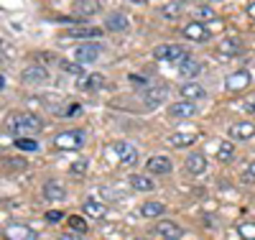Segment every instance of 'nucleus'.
I'll list each match as a JSON object with an SVG mask.
<instances>
[{
  "mask_svg": "<svg viewBox=\"0 0 255 240\" xmlns=\"http://www.w3.org/2000/svg\"><path fill=\"white\" fill-rule=\"evenodd\" d=\"M84 141H87V133H84V130H77V128H74V130H67V133H59V136L54 138L56 148H67V151L82 148Z\"/></svg>",
  "mask_w": 255,
  "mask_h": 240,
  "instance_id": "4",
  "label": "nucleus"
},
{
  "mask_svg": "<svg viewBox=\"0 0 255 240\" xmlns=\"http://www.w3.org/2000/svg\"><path fill=\"white\" fill-rule=\"evenodd\" d=\"M87 169H90V161H87V159H77V161H72V166H69V171L74 174V177L87 174Z\"/></svg>",
  "mask_w": 255,
  "mask_h": 240,
  "instance_id": "31",
  "label": "nucleus"
},
{
  "mask_svg": "<svg viewBox=\"0 0 255 240\" xmlns=\"http://www.w3.org/2000/svg\"><path fill=\"white\" fill-rule=\"evenodd\" d=\"M59 240H79V238H77V235H72V233H64Z\"/></svg>",
  "mask_w": 255,
  "mask_h": 240,
  "instance_id": "40",
  "label": "nucleus"
},
{
  "mask_svg": "<svg viewBox=\"0 0 255 240\" xmlns=\"http://www.w3.org/2000/svg\"><path fill=\"white\" fill-rule=\"evenodd\" d=\"M38 61H41V64H44V61L49 64V61H51V54H38Z\"/></svg>",
  "mask_w": 255,
  "mask_h": 240,
  "instance_id": "39",
  "label": "nucleus"
},
{
  "mask_svg": "<svg viewBox=\"0 0 255 240\" xmlns=\"http://www.w3.org/2000/svg\"><path fill=\"white\" fill-rule=\"evenodd\" d=\"M184 169H186L189 174H202V171L207 169V159H204V154H189L186 161H184Z\"/></svg>",
  "mask_w": 255,
  "mask_h": 240,
  "instance_id": "20",
  "label": "nucleus"
},
{
  "mask_svg": "<svg viewBox=\"0 0 255 240\" xmlns=\"http://www.w3.org/2000/svg\"><path fill=\"white\" fill-rule=\"evenodd\" d=\"M171 169H174V164H171L168 156H153V159H148V164H145L148 174H168Z\"/></svg>",
  "mask_w": 255,
  "mask_h": 240,
  "instance_id": "13",
  "label": "nucleus"
},
{
  "mask_svg": "<svg viewBox=\"0 0 255 240\" xmlns=\"http://www.w3.org/2000/svg\"><path fill=\"white\" fill-rule=\"evenodd\" d=\"M207 3H217V0H207Z\"/></svg>",
  "mask_w": 255,
  "mask_h": 240,
  "instance_id": "44",
  "label": "nucleus"
},
{
  "mask_svg": "<svg viewBox=\"0 0 255 240\" xmlns=\"http://www.w3.org/2000/svg\"><path fill=\"white\" fill-rule=\"evenodd\" d=\"M253 136H255V125L250 120L230 125V138H235V141H250Z\"/></svg>",
  "mask_w": 255,
  "mask_h": 240,
  "instance_id": "12",
  "label": "nucleus"
},
{
  "mask_svg": "<svg viewBox=\"0 0 255 240\" xmlns=\"http://www.w3.org/2000/svg\"><path fill=\"white\" fill-rule=\"evenodd\" d=\"M194 13H197V18H199V20H212V18H215V10H212L209 5H199Z\"/></svg>",
  "mask_w": 255,
  "mask_h": 240,
  "instance_id": "33",
  "label": "nucleus"
},
{
  "mask_svg": "<svg viewBox=\"0 0 255 240\" xmlns=\"http://www.w3.org/2000/svg\"><path fill=\"white\" fill-rule=\"evenodd\" d=\"M245 84H250V72H245V69H240L232 77H227V90H243Z\"/></svg>",
  "mask_w": 255,
  "mask_h": 240,
  "instance_id": "22",
  "label": "nucleus"
},
{
  "mask_svg": "<svg viewBox=\"0 0 255 240\" xmlns=\"http://www.w3.org/2000/svg\"><path fill=\"white\" fill-rule=\"evenodd\" d=\"M138 240H143V238H138Z\"/></svg>",
  "mask_w": 255,
  "mask_h": 240,
  "instance_id": "46",
  "label": "nucleus"
},
{
  "mask_svg": "<svg viewBox=\"0 0 255 240\" xmlns=\"http://www.w3.org/2000/svg\"><path fill=\"white\" fill-rule=\"evenodd\" d=\"M59 67H61V72H67V74L84 77V64H79V61H67V59H61Z\"/></svg>",
  "mask_w": 255,
  "mask_h": 240,
  "instance_id": "26",
  "label": "nucleus"
},
{
  "mask_svg": "<svg viewBox=\"0 0 255 240\" xmlns=\"http://www.w3.org/2000/svg\"><path fill=\"white\" fill-rule=\"evenodd\" d=\"M166 97H168L166 84H148L145 92H143V105L148 107V110H153V107H158L161 102H166Z\"/></svg>",
  "mask_w": 255,
  "mask_h": 240,
  "instance_id": "5",
  "label": "nucleus"
},
{
  "mask_svg": "<svg viewBox=\"0 0 255 240\" xmlns=\"http://www.w3.org/2000/svg\"><path fill=\"white\" fill-rule=\"evenodd\" d=\"M156 233L163 238V240H179L181 238V228L174 223V220H161L156 225Z\"/></svg>",
  "mask_w": 255,
  "mask_h": 240,
  "instance_id": "14",
  "label": "nucleus"
},
{
  "mask_svg": "<svg viewBox=\"0 0 255 240\" xmlns=\"http://www.w3.org/2000/svg\"><path fill=\"white\" fill-rule=\"evenodd\" d=\"M248 15H253V18H255V3H250V8H248Z\"/></svg>",
  "mask_w": 255,
  "mask_h": 240,
  "instance_id": "43",
  "label": "nucleus"
},
{
  "mask_svg": "<svg viewBox=\"0 0 255 240\" xmlns=\"http://www.w3.org/2000/svg\"><path fill=\"white\" fill-rule=\"evenodd\" d=\"M166 141H168V146H174V148H186V146L194 143L197 138L191 136V133H171Z\"/></svg>",
  "mask_w": 255,
  "mask_h": 240,
  "instance_id": "23",
  "label": "nucleus"
},
{
  "mask_svg": "<svg viewBox=\"0 0 255 240\" xmlns=\"http://www.w3.org/2000/svg\"><path fill=\"white\" fill-rule=\"evenodd\" d=\"M61 220H64V212H59V210H49V212H46V223L56 225V223H61Z\"/></svg>",
  "mask_w": 255,
  "mask_h": 240,
  "instance_id": "36",
  "label": "nucleus"
},
{
  "mask_svg": "<svg viewBox=\"0 0 255 240\" xmlns=\"http://www.w3.org/2000/svg\"><path fill=\"white\" fill-rule=\"evenodd\" d=\"M191 54L181 46V43H161V46H156L153 49V59H158V61H184V59H189Z\"/></svg>",
  "mask_w": 255,
  "mask_h": 240,
  "instance_id": "2",
  "label": "nucleus"
},
{
  "mask_svg": "<svg viewBox=\"0 0 255 240\" xmlns=\"http://www.w3.org/2000/svg\"><path fill=\"white\" fill-rule=\"evenodd\" d=\"M49 79V69L41 67V64H31V67L23 69V82L26 84H41Z\"/></svg>",
  "mask_w": 255,
  "mask_h": 240,
  "instance_id": "8",
  "label": "nucleus"
},
{
  "mask_svg": "<svg viewBox=\"0 0 255 240\" xmlns=\"http://www.w3.org/2000/svg\"><path fill=\"white\" fill-rule=\"evenodd\" d=\"M105 240H113V238H105Z\"/></svg>",
  "mask_w": 255,
  "mask_h": 240,
  "instance_id": "45",
  "label": "nucleus"
},
{
  "mask_svg": "<svg viewBox=\"0 0 255 240\" xmlns=\"http://www.w3.org/2000/svg\"><path fill=\"white\" fill-rule=\"evenodd\" d=\"M56 113H59V115H74V113H79V105H67V107H59Z\"/></svg>",
  "mask_w": 255,
  "mask_h": 240,
  "instance_id": "38",
  "label": "nucleus"
},
{
  "mask_svg": "<svg viewBox=\"0 0 255 240\" xmlns=\"http://www.w3.org/2000/svg\"><path fill=\"white\" fill-rule=\"evenodd\" d=\"M199 72H202L199 61H194L191 56H189V59H184V61L179 64V74H181V77H197Z\"/></svg>",
  "mask_w": 255,
  "mask_h": 240,
  "instance_id": "24",
  "label": "nucleus"
},
{
  "mask_svg": "<svg viewBox=\"0 0 255 240\" xmlns=\"http://www.w3.org/2000/svg\"><path fill=\"white\" fill-rule=\"evenodd\" d=\"M105 87V77L102 74H84V77H77V90L79 92H95Z\"/></svg>",
  "mask_w": 255,
  "mask_h": 240,
  "instance_id": "7",
  "label": "nucleus"
},
{
  "mask_svg": "<svg viewBox=\"0 0 255 240\" xmlns=\"http://www.w3.org/2000/svg\"><path fill=\"white\" fill-rule=\"evenodd\" d=\"M184 36H186L189 41H207V38H209L207 28L199 23V20H191V23H186V26H184Z\"/></svg>",
  "mask_w": 255,
  "mask_h": 240,
  "instance_id": "17",
  "label": "nucleus"
},
{
  "mask_svg": "<svg viewBox=\"0 0 255 240\" xmlns=\"http://www.w3.org/2000/svg\"><path fill=\"white\" fill-rule=\"evenodd\" d=\"M243 182H255V161H250L243 171Z\"/></svg>",
  "mask_w": 255,
  "mask_h": 240,
  "instance_id": "37",
  "label": "nucleus"
},
{
  "mask_svg": "<svg viewBox=\"0 0 255 240\" xmlns=\"http://www.w3.org/2000/svg\"><path fill=\"white\" fill-rule=\"evenodd\" d=\"M82 212L90 217V220H102L105 217V212H108V207H105L102 202H97V200H87L82 205Z\"/></svg>",
  "mask_w": 255,
  "mask_h": 240,
  "instance_id": "18",
  "label": "nucleus"
},
{
  "mask_svg": "<svg viewBox=\"0 0 255 240\" xmlns=\"http://www.w3.org/2000/svg\"><path fill=\"white\" fill-rule=\"evenodd\" d=\"M163 15L168 20H176L179 18V3H171V5H163Z\"/></svg>",
  "mask_w": 255,
  "mask_h": 240,
  "instance_id": "34",
  "label": "nucleus"
},
{
  "mask_svg": "<svg viewBox=\"0 0 255 240\" xmlns=\"http://www.w3.org/2000/svg\"><path fill=\"white\" fill-rule=\"evenodd\" d=\"M128 26H130V20H128V15H123V13L105 15V28L108 31H128Z\"/></svg>",
  "mask_w": 255,
  "mask_h": 240,
  "instance_id": "16",
  "label": "nucleus"
},
{
  "mask_svg": "<svg viewBox=\"0 0 255 240\" xmlns=\"http://www.w3.org/2000/svg\"><path fill=\"white\" fill-rule=\"evenodd\" d=\"M238 49H240V43L232 41V38H227V41L220 43V51H230V54H232V51H238Z\"/></svg>",
  "mask_w": 255,
  "mask_h": 240,
  "instance_id": "35",
  "label": "nucleus"
},
{
  "mask_svg": "<svg viewBox=\"0 0 255 240\" xmlns=\"http://www.w3.org/2000/svg\"><path fill=\"white\" fill-rule=\"evenodd\" d=\"M67 223H69V228L77 230V233H87V220H84V217H79V215L67 217Z\"/></svg>",
  "mask_w": 255,
  "mask_h": 240,
  "instance_id": "30",
  "label": "nucleus"
},
{
  "mask_svg": "<svg viewBox=\"0 0 255 240\" xmlns=\"http://www.w3.org/2000/svg\"><path fill=\"white\" fill-rule=\"evenodd\" d=\"M102 43H95V41H84V43H79V46L74 49V61H79V64H95L100 56H102Z\"/></svg>",
  "mask_w": 255,
  "mask_h": 240,
  "instance_id": "3",
  "label": "nucleus"
},
{
  "mask_svg": "<svg viewBox=\"0 0 255 240\" xmlns=\"http://www.w3.org/2000/svg\"><path fill=\"white\" fill-rule=\"evenodd\" d=\"M130 184H133V189H138V192H153V182L148 179V177H140V174H133L130 177Z\"/></svg>",
  "mask_w": 255,
  "mask_h": 240,
  "instance_id": "27",
  "label": "nucleus"
},
{
  "mask_svg": "<svg viewBox=\"0 0 255 240\" xmlns=\"http://www.w3.org/2000/svg\"><path fill=\"white\" fill-rule=\"evenodd\" d=\"M64 36H67V38H97V36H102V28H95V26H82V28H69Z\"/></svg>",
  "mask_w": 255,
  "mask_h": 240,
  "instance_id": "21",
  "label": "nucleus"
},
{
  "mask_svg": "<svg viewBox=\"0 0 255 240\" xmlns=\"http://www.w3.org/2000/svg\"><path fill=\"white\" fill-rule=\"evenodd\" d=\"M3 235H5V240H33V230L20 223H10Z\"/></svg>",
  "mask_w": 255,
  "mask_h": 240,
  "instance_id": "11",
  "label": "nucleus"
},
{
  "mask_svg": "<svg viewBox=\"0 0 255 240\" xmlns=\"http://www.w3.org/2000/svg\"><path fill=\"white\" fill-rule=\"evenodd\" d=\"M113 148H115V154H118V159H120L123 166H135L138 164V148L135 146L125 143V141H118Z\"/></svg>",
  "mask_w": 255,
  "mask_h": 240,
  "instance_id": "6",
  "label": "nucleus"
},
{
  "mask_svg": "<svg viewBox=\"0 0 255 240\" xmlns=\"http://www.w3.org/2000/svg\"><path fill=\"white\" fill-rule=\"evenodd\" d=\"M15 148H20V151H36L38 143L36 141H28V138H15Z\"/></svg>",
  "mask_w": 255,
  "mask_h": 240,
  "instance_id": "32",
  "label": "nucleus"
},
{
  "mask_svg": "<svg viewBox=\"0 0 255 240\" xmlns=\"http://www.w3.org/2000/svg\"><path fill=\"white\" fill-rule=\"evenodd\" d=\"M44 197L51 200V202H61V200H67V189L61 187V182H46Z\"/></svg>",
  "mask_w": 255,
  "mask_h": 240,
  "instance_id": "19",
  "label": "nucleus"
},
{
  "mask_svg": "<svg viewBox=\"0 0 255 240\" xmlns=\"http://www.w3.org/2000/svg\"><path fill=\"white\" fill-rule=\"evenodd\" d=\"M179 95L186 97V100L191 102V100H202V97H207V90H204L202 84H197V82H184V84L179 87Z\"/></svg>",
  "mask_w": 255,
  "mask_h": 240,
  "instance_id": "15",
  "label": "nucleus"
},
{
  "mask_svg": "<svg viewBox=\"0 0 255 240\" xmlns=\"http://www.w3.org/2000/svg\"><path fill=\"white\" fill-rule=\"evenodd\" d=\"M74 18H90V15H97V10H100V3L97 0H74Z\"/></svg>",
  "mask_w": 255,
  "mask_h": 240,
  "instance_id": "9",
  "label": "nucleus"
},
{
  "mask_svg": "<svg viewBox=\"0 0 255 240\" xmlns=\"http://www.w3.org/2000/svg\"><path fill=\"white\" fill-rule=\"evenodd\" d=\"M245 110H250V113L255 110V100H248V102H245Z\"/></svg>",
  "mask_w": 255,
  "mask_h": 240,
  "instance_id": "41",
  "label": "nucleus"
},
{
  "mask_svg": "<svg viewBox=\"0 0 255 240\" xmlns=\"http://www.w3.org/2000/svg\"><path fill=\"white\" fill-rule=\"evenodd\" d=\"M168 115L171 118H194L197 115V105L194 102H174V105H168Z\"/></svg>",
  "mask_w": 255,
  "mask_h": 240,
  "instance_id": "10",
  "label": "nucleus"
},
{
  "mask_svg": "<svg viewBox=\"0 0 255 240\" xmlns=\"http://www.w3.org/2000/svg\"><path fill=\"white\" fill-rule=\"evenodd\" d=\"M44 128V120L38 115H31V113H13L5 123V130L13 136H26V133H38Z\"/></svg>",
  "mask_w": 255,
  "mask_h": 240,
  "instance_id": "1",
  "label": "nucleus"
},
{
  "mask_svg": "<svg viewBox=\"0 0 255 240\" xmlns=\"http://www.w3.org/2000/svg\"><path fill=\"white\" fill-rule=\"evenodd\" d=\"M163 212H166V207H163L161 202H145V205L140 207V215L148 217V220H151V217H161Z\"/></svg>",
  "mask_w": 255,
  "mask_h": 240,
  "instance_id": "25",
  "label": "nucleus"
},
{
  "mask_svg": "<svg viewBox=\"0 0 255 240\" xmlns=\"http://www.w3.org/2000/svg\"><path fill=\"white\" fill-rule=\"evenodd\" d=\"M232 156H235V148H232V143H230V141H225V143H220V151H217V159L227 164V161H230Z\"/></svg>",
  "mask_w": 255,
  "mask_h": 240,
  "instance_id": "29",
  "label": "nucleus"
},
{
  "mask_svg": "<svg viewBox=\"0 0 255 240\" xmlns=\"http://www.w3.org/2000/svg\"><path fill=\"white\" fill-rule=\"evenodd\" d=\"M130 79H133V82H135V84H143V82H145V79H143V77H138V74H133V77H130Z\"/></svg>",
  "mask_w": 255,
  "mask_h": 240,
  "instance_id": "42",
  "label": "nucleus"
},
{
  "mask_svg": "<svg viewBox=\"0 0 255 240\" xmlns=\"http://www.w3.org/2000/svg\"><path fill=\"white\" fill-rule=\"evenodd\" d=\"M238 233H240L243 240H255V223H250V220L240 223L238 225Z\"/></svg>",
  "mask_w": 255,
  "mask_h": 240,
  "instance_id": "28",
  "label": "nucleus"
}]
</instances>
